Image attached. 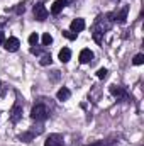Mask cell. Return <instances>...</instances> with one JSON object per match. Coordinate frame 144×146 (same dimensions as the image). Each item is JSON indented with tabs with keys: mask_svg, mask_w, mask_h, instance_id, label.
I'll return each instance as SVG.
<instances>
[{
	"mask_svg": "<svg viewBox=\"0 0 144 146\" xmlns=\"http://www.w3.org/2000/svg\"><path fill=\"white\" fill-rule=\"evenodd\" d=\"M37 41H39V36H37L36 33H32V34L29 36V44H31V46H36Z\"/></svg>",
	"mask_w": 144,
	"mask_h": 146,
	"instance_id": "obj_17",
	"label": "cell"
},
{
	"mask_svg": "<svg viewBox=\"0 0 144 146\" xmlns=\"http://www.w3.org/2000/svg\"><path fill=\"white\" fill-rule=\"evenodd\" d=\"M5 22H7V21H5V19H3V17H0V26H3V24H5Z\"/></svg>",
	"mask_w": 144,
	"mask_h": 146,
	"instance_id": "obj_23",
	"label": "cell"
},
{
	"mask_svg": "<svg viewBox=\"0 0 144 146\" xmlns=\"http://www.w3.org/2000/svg\"><path fill=\"white\" fill-rule=\"evenodd\" d=\"M110 94L120 100H129V94L122 85H110Z\"/></svg>",
	"mask_w": 144,
	"mask_h": 146,
	"instance_id": "obj_3",
	"label": "cell"
},
{
	"mask_svg": "<svg viewBox=\"0 0 144 146\" xmlns=\"http://www.w3.org/2000/svg\"><path fill=\"white\" fill-rule=\"evenodd\" d=\"M92 60H93V53H92L90 49L85 48V49L80 51V61H81V63H90Z\"/></svg>",
	"mask_w": 144,
	"mask_h": 146,
	"instance_id": "obj_9",
	"label": "cell"
},
{
	"mask_svg": "<svg viewBox=\"0 0 144 146\" xmlns=\"http://www.w3.org/2000/svg\"><path fill=\"white\" fill-rule=\"evenodd\" d=\"M3 41H5V36H3V33H0V46L3 44Z\"/></svg>",
	"mask_w": 144,
	"mask_h": 146,
	"instance_id": "obj_22",
	"label": "cell"
},
{
	"mask_svg": "<svg viewBox=\"0 0 144 146\" xmlns=\"http://www.w3.org/2000/svg\"><path fill=\"white\" fill-rule=\"evenodd\" d=\"M2 90H3V85H2V82H0V94H2Z\"/></svg>",
	"mask_w": 144,
	"mask_h": 146,
	"instance_id": "obj_24",
	"label": "cell"
},
{
	"mask_svg": "<svg viewBox=\"0 0 144 146\" xmlns=\"http://www.w3.org/2000/svg\"><path fill=\"white\" fill-rule=\"evenodd\" d=\"M24 10H26V7H24V3H19V5L15 7V14H24Z\"/></svg>",
	"mask_w": 144,
	"mask_h": 146,
	"instance_id": "obj_20",
	"label": "cell"
},
{
	"mask_svg": "<svg viewBox=\"0 0 144 146\" xmlns=\"http://www.w3.org/2000/svg\"><path fill=\"white\" fill-rule=\"evenodd\" d=\"M39 63H41V66H48V65H51V63H53V58H51V54H48V53H46V54H42Z\"/></svg>",
	"mask_w": 144,
	"mask_h": 146,
	"instance_id": "obj_14",
	"label": "cell"
},
{
	"mask_svg": "<svg viewBox=\"0 0 144 146\" xmlns=\"http://www.w3.org/2000/svg\"><path fill=\"white\" fill-rule=\"evenodd\" d=\"M132 63H134L136 66L143 65V63H144V54H141V53H139V54H136V56H134V60H132Z\"/></svg>",
	"mask_w": 144,
	"mask_h": 146,
	"instance_id": "obj_16",
	"label": "cell"
},
{
	"mask_svg": "<svg viewBox=\"0 0 144 146\" xmlns=\"http://www.w3.org/2000/svg\"><path fill=\"white\" fill-rule=\"evenodd\" d=\"M65 145V138H63V134H49L48 138H46V141H44V146H63Z\"/></svg>",
	"mask_w": 144,
	"mask_h": 146,
	"instance_id": "obj_4",
	"label": "cell"
},
{
	"mask_svg": "<svg viewBox=\"0 0 144 146\" xmlns=\"http://www.w3.org/2000/svg\"><path fill=\"white\" fill-rule=\"evenodd\" d=\"M71 97V92H70V88H66V87H61L59 90H58V94H56V99L58 100H68Z\"/></svg>",
	"mask_w": 144,
	"mask_h": 146,
	"instance_id": "obj_10",
	"label": "cell"
},
{
	"mask_svg": "<svg viewBox=\"0 0 144 146\" xmlns=\"http://www.w3.org/2000/svg\"><path fill=\"white\" fill-rule=\"evenodd\" d=\"M107 68H100V70H98V72H97V76H98V78H105V76H107Z\"/></svg>",
	"mask_w": 144,
	"mask_h": 146,
	"instance_id": "obj_19",
	"label": "cell"
},
{
	"mask_svg": "<svg viewBox=\"0 0 144 146\" xmlns=\"http://www.w3.org/2000/svg\"><path fill=\"white\" fill-rule=\"evenodd\" d=\"M42 133V127L39 126L37 129H29V131H26V133H22V134H19V141H22V143H31L36 136H39Z\"/></svg>",
	"mask_w": 144,
	"mask_h": 146,
	"instance_id": "obj_2",
	"label": "cell"
},
{
	"mask_svg": "<svg viewBox=\"0 0 144 146\" xmlns=\"http://www.w3.org/2000/svg\"><path fill=\"white\" fill-rule=\"evenodd\" d=\"M70 60H71V49L70 48H63L59 51V61L61 63H68Z\"/></svg>",
	"mask_w": 144,
	"mask_h": 146,
	"instance_id": "obj_12",
	"label": "cell"
},
{
	"mask_svg": "<svg viewBox=\"0 0 144 146\" xmlns=\"http://www.w3.org/2000/svg\"><path fill=\"white\" fill-rule=\"evenodd\" d=\"M87 146H105V141H95L92 145H87Z\"/></svg>",
	"mask_w": 144,
	"mask_h": 146,
	"instance_id": "obj_21",
	"label": "cell"
},
{
	"mask_svg": "<svg viewBox=\"0 0 144 146\" xmlns=\"http://www.w3.org/2000/svg\"><path fill=\"white\" fill-rule=\"evenodd\" d=\"M51 42H53V36L49 33H44L42 34V46H49Z\"/></svg>",
	"mask_w": 144,
	"mask_h": 146,
	"instance_id": "obj_15",
	"label": "cell"
},
{
	"mask_svg": "<svg viewBox=\"0 0 144 146\" xmlns=\"http://www.w3.org/2000/svg\"><path fill=\"white\" fill-rule=\"evenodd\" d=\"M19 46H20V42H19L17 37H9V39L3 41V48H5L9 53H15V51L19 49Z\"/></svg>",
	"mask_w": 144,
	"mask_h": 146,
	"instance_id": "obj_7",
	"label": "cell"
},
{
	"mask_svg": "<svg viewBox=\"0 0 144 146\" xmlns=\"http://www.w3.org/2000/svg\"><path fill=\"white\" fill-rule=\"evenodd\" d=\"M127 12H129V7H127V5H124V7L120 9V12H119V14H115V17L119 19V24H124V22H126V19H127ZM117 19H115V21H117Z\"/></svg>",
	"mask_w": 144,
	"mask_h": 146,
	"instance_id": "obj_13",
	"label": "cell"
},
{
	"mask_svg": "<svg viewBox=\"0 0 144 146\" xmlns=\"http://www.w3.org/2000/svg\"><path fill=\"white\" fill-rule=\"evenodd\" d=\"M20 119H22V106H20V102H15L12 110H10V122L17 124Z\"/></svg>",
	"mask_w": 144,
	"mask_h": 146,
	"instance_id": "obj_6",
	"label": "cell"
},
{
	"mask_svg": "<svg viewBox=\"0 0 144 146\" xmlns=\"http://www.w3.org/2000/svg\"><path fill=\"white\" fill-rule=\"evenodd\" d=\"M31 117H32V121H36V122L46 121V119L49 117V107H48L44 102H37L36 106L32 107V110H31Z\"/></svg>",
	"mask_w": 144,
	"mask_h": 146,
	"instance_id": "obj_1",
	"label": "cell"
},
{
	"mask_svg": "<svg viewBox=\"0 0 144 146\" xmlns=\"http://www.w3.org/2000/svg\"><path fill=\"white\" fill-rule=\"evenodd\" d=\"M68 3V0H56L54 3H53V7H51V14H54V15H58L61 10H63V7Z\"/></svg>",
	"mask_w": 144,
	"mask_h": 146,
	"instance_id": "obj_11",
	"label": "cell"
},
{
	"mask_svg": "<svg viewBox=\"0 0 144 146\" xmlns=\"http://www.w3.org/2000/svg\"><path fill=\"white\" fill-rule=\"evenodd\" d=\"M70 29H71V33H75V34L81 33V31L85 29V21H83V19H75V21H71Z\"/></svg>",
	"mask_w": 144,
	"mask_h": 146,
	"instance_id": "obj_8",
	"label": "cell"
},
{
	"mask_svg": "<svg viewBox=\"0 0 144 146\" xmlns=\"http://www.w3.org/2000/svg\"><path fill=\"white\" fill-rule=\"evenodd\" d=\"M63 36L73 41V39H76V36H78V34H75V33H71V31H63Z\"/></svg>",
	"mask_w": 144,
	"mask_h": 146,
	"instance_id": "obj_18",
	"label": "cell"
},
{
	"mask_svg": "<svg viewBox=\"0 0 144 146\" xmlns=\"http://www.w3.org/2000/svg\"><path fill=\"white\" fill-rule=\"evenodd\" d=\"M32 14H34L36 21H39V22H42V21L48 19V10H46V7H44L42 3H36V5H34Z\"/></svg>",
	"mask_w": 144,
	"mask_h": 146,
	"instance_id": "obj_5",
	"label": "cell"
}]
</instances>
